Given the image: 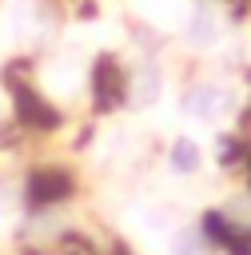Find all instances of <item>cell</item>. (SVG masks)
I'll list each match as a JSON object with an SVG mask.
<instances>
[{"label": "cell", "mask_w": 251, "mask_h": 255, "mask_svg": "<svg viewBox=\"0 0 251 255\" xmlns=\"http://www.w3.org/2000/svg\"><path fill=\"white\" fill-rule=\"evenodd\" d=\"M223 108H231V96L227 92H219V88H191L187 96H183V112L191 116V120H203V124H211Z\"/></svg>", "instance_id": "1"}, {"label": "cell", "mask_w": 251, "mask_h": 255, "mask_svg": "<svg viewBox=\"0 0 251 255\" xmlns=\"http://www.w3.org/2000/svg\"><path fill=\"white\" fill-rule=\"evenodd\" d=\"M167 159H171V167H175L179 175H191V171H199L203 151H199V143H195V139H187V135H183V139H175V143H171V155H167Z\"/></svg>", "instance_id": "2"}, {"label": "cell", "mask_w": 251, "mask_h": 255, "mask_svg": "<svg viewBox=\"0 0 251 255\" xmlns=\"http://www.w3.org/2000/svg\"><path fill=\"white\" fill-rule=\"evenodd\" d=\"M215 32H219V28H215V16H211L207 8H195V12L187 16V40H191V44L207 48V44L215 40Z\"/></svg>", "instance_id": "3"}, {"label": "cell", "mask_w": 251, "mask_h": 255, "mask_svg": "<svg viewBox=\"0 0 251 255\" xmlns=\"http://www.w3.org/2000/svg\"><path fill=\"white\" fill-rule=\"evenodd\" d=\"M171 255H203V235L195 227H183L171 235Z\"/></svg>", "instance_id": "4"}, {"label": "cell", "mask_w": 251, "mask_h": 255, "mask_svg": "<svg viewBox=\"0 0 251 255\" xmlns=\"http://www.w3.org/2000/svg\"><path fill=\"white\" fill-rule=\"evenodd\" d=\"M155 96H159V72H155V68H143V72H139V84H135V92H131V100L143 108V104H151Z\"/></svg>", "instance_id": "5"}]
</instances>
